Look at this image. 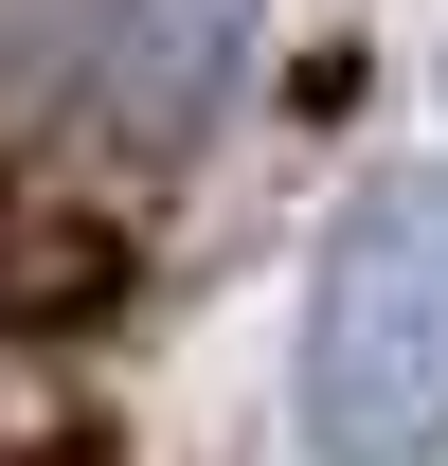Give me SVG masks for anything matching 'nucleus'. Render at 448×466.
<instances>
[{"mask_svg": "<svg viewBox=\"0 0 448 466\" xmlns=\"http://www.w3.org/2000/svg\"><path fill=\"white\" fill-rule=\"evenodd\" d=\"M233 55H251V0H108L90 18V108L126 144H179L233 90Z\"/></svg>", "mask_w": 448, "mask_h": 466, "instance_id": "f03ea898", "label": "nucleus"}, {"mask_svg": "<svg viewBox=\"0 0 448 466\" xmlns=\"http://www.w3.org/2000/svg\"><path fill=\"white\" fill-rule=\"evenodd\" d=\"M305 449L323 466H431L448 449V162L377 179L323 233V288H305Z\"/></svg>", "mask_w": 448, "mask_h": 466, "instance_id": "f257e3e1", "label": "nucleus"}]
</instances>
